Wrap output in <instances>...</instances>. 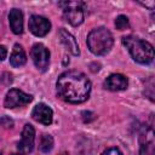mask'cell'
Listing matches in <instances>:
<instances>
[{
    "instance_id": "9",
    "label": "cell",
    "mask_w": 155,
    "mask_h": 155,
    "mask_svg": "<svg viewBox=\"0 0 155 155\" xmlns=\"http://www.w3.org/2000/svg\"><path fill=\"white\" fill-rule=\"evenodd\" d=\"M31 117L42 125H50L53 119V111L45 103H39L34 107L31 111Z\"/></svg>"
},
{
    "instance_id": "19",
    "label": "cell",
    "mask_w": 155,
    "mask_h": 155,
    "mask_svg": "<svg viewBox=\"0 0 155 155\" xmlns=\"http://www.w3.org/2000/svg\"><path fill=\"white\" fill-rule=\"evenodd\" d=\"M61 155H68V154H67V153H62Z\"/></svg>"
},
{
    "instance_id": "7",
    "label": "cell",
    "mask_w": 155,
    "mask_h": 155,
    "mask_svg": "<svg viewBox=\"0 0 155 155\" xmlns=\"http://www.w3.org/2000/svg\"><path fill=\"white\" fill-rule=\"evenodd\" d=\"M28 25H29V30L35 36H45L51 29L50 21L42 16H39V15L30 16Z\"/></svg>"
},
{
    "instance_id": "21",
    "label": "cell",
    "mask_w": 155,
    "mask_h": 155,
    "mask_svg": "<svg viewBox=\"0 0 155 155\" xmlns=\"http://www.w3.org/2000/svg\"><path fill=\"white\" fill-rule=\"evenodd\" d=\"M0 155H1V154H0Z\"/></svg>"
},
{
    "instance_id": "1",
    "label": "cell",
    "mask_w": 155,
    "mask_h": 155,
    "mask_svg": "<svg viewBox=\"0 0 155 155\" xmlns=\"http://www.w3.org/2000/svg\"><path fill=\"white\" fill-rule=\"evenodd\" d=\"M57 92L62 99L69 103L85 102L91 92V81L78 70H68L59 75L57 80Z\"/></svg>"
},
{
    "instance_id": "16",
    "label": "cell",
    "mask_w": 155,
    "mask_h": 155,
    "mask_svg": "<svg viewBox=\"0 0 155 155\" xmlns=\"http://www.w3.org/2000/svg\"><path fill=\"white\" fill-rule=\"evenodd\" d=\"M115 27H116V29H119V30H125V29H127V28L130 27L128 18H127L126 16H124V15L117 16L116 19H115Z\"/></svg>"
},
{
    "instance_id": "18",
    "label": "cell",
    "mask_w": 155,
    "mask_h": 155,
    "mask_svg": "<svg viewBox=\"0 0 155 155\" xmlns=\"http://www.w3.org/2000/svg\"><path fill=\"white\" fill-rule=\"evenodd\" d=\"M6 56H7V50H6V47L2 46V45H0V61H4V59L6 58Z\"/></svg>"
},
{
    "instance_id": "3",
    "label": "cell",
    "mask_w": 155,
    "mask_h": 155,
    "mask_svg": "<svg viewBox=\"0 0 155 155\" xmlns=\"http://www.w3.org/2000/svg\"><path fill=\"white\" fill-rule=\"evenodd\" d=\"M113 44H114L113 35L104 27L96 28L91 30L90 34L87 35V46L90 51L96 56L107 54L113 47Z\"/></svg>"
},
{
    "instance_id": "14",
    "label": "cell",
    "mask_w": 155,
    "mask_h": 155,
    "mask_svg": "<svg viewBox=\"0 0 155 155\" xmlns=\"http://www.w3.org/2000/svg\"><path fill=\"white\" fill-rule=\"evenodd\" d=\"M139 155H155V145L153 139V131L149 132L148 136L140 142L139 148Z\"/></svg>"
},
{
    "instance_id": "10",
    "label": "cell",
    "mask_w": 155,
    "mask_h": 155,
    "mask_svg": "<svg viewBox=\"0 0 155 155\" xmlns=\"http://www.w3.org/2000/svg\"><path fill=\"white\" fill-rule=\"evenodd\" d=\"M127 78L121 74H111L104 81V87L109 91H122L127 87Z\"/></svg>"
},
{
    "instance_id": "12",
    "label": "cell",
    "mask_w": 155,
    "mask_h": 155,
    "mask_svg": "<svg viewBox=\"0 0 155 155\" xmlns=\"http://www.w3.org/2000/svg\"><path fill=\"white\" fill-rule=\"evenodd\" d=\"M8 22L11 30L15 34L23 33V13L18 8H12L8 13Z\"/></svg>"
},
{
    "instance_id": "17",
    "label": "cell",
    "mask_w": 155,
    "mask_h": 155,
    "mask_svg": "<svg viewBox=\"0 0 155 155\" xmlns=\"http://www.w3.org/2000/svg\"><path fill=\"white\" fill-rule=\"evenodd\" d=\"M102 155H122V154L117 148H110V149L105 150Z\"/></svg>"
},
{
    "instance_id": "11",
    "label": "cell",
    "mask_w": 155,
    "mask_h": 155,
    "mask_svg": "<svg viewBox=\"0 0 155 155\" xmlns=\"http://www.w3.org/2000/svg\"><path fill=\"white\" fill-rule=\"evenodd\" d=\"M59 38H61L62 44L67 47V50H68L73 56H79V54H80L79 45H78L75 38H74L69 31H67L65 29L62 28V29L59 30Z\"/></svg>"
},
{
    "instance_id": "8",
    "label": "cell",
    "mask_w": 155,
    "mask_h": 155,
    "mask_svg": "<svg viewBox=\"0 0 155 155\" xmlns=\"http://www.w3.org/2000/svg\"><path fill=\"white\" fill-rule=\"evenodd\" d=\"M34 139H35V131L30 124H25L22 131V137L18 143V149L24 153H30L34 148Z\"/></svg>"
},
{
    "instance_id": "20",
    "label": "cell",
    "mask_w": 155,
    "mask_h": 155,
    "mask_svg": "<svg viewBox=\"0 0 155 155\" xmlns=\"http://www.w3.org/2000/svg\"><path fill=\"white\" fill-rule=\"evenodd\" d=\"M12 155H23V154H12Z\"/></svg>"
},
{
    "instance_id": "6",
    "label": "cell",
    "mask_w": 155,
    "mask_h": 155,
    "mask_svg": "<svg viewBox=\"0 0 155 155\" xmlns=\"http://www.w3.org/2000/svg\"><path fill=\"white\" fill-rule=\"evenodd\" d=\"M31 58L40 71H46L50 64V52L42 44H35L31 48Z\"/></svg>"
},
{
    "instance_id": "15",
    "label": "cell",
    "mask_w": 155,
    "mask_h": 155,
    "mask_svg": "<svg viewBox=\"0 0 155 155\" xmlns=\"http://www.w3.org/2000/svg\"><path fill=\"white\" fill-rule=\"evenodd\" d=\"M40 150L42 153H48L52 150L53 148V138L50 134H42L40 138V145H39Z\"/></svg>"
},
{
    "instance_id": "2",
    "label": "cell",
    "mask_w": 155,
    "mask_h": 155,
    "mask_svg": "<svg viewBox=\"0 0 155 155\" xmlns=\"http://www.w3.org/2000/svg\"><path fill=\"white\" fill-rule=\"evenodd\" d=\"M122 44L128 50L132 58L140 64H149L154 59V48L151 44L137 36L127 35L122 38Z\"/></svg>"
},
{
    "instance_id": "13",
    "label": "cell",
    "mask_w": 155,
    "mask_h": 155,
    "mask_svg": "<svg viewBox=\"0 0 155 155\" xmlns=\"http://www.w3.org/2000/svg\"><path fill=\"white\" fill-rule=\"evenodd\" d=\"M25 62H27V56H25V52H24L23 47L21 45L16 44L13 46L12 53L10 56V64L15 68H18V67L24 65Z\"/></svg>"
},
{
    "instance_id": "4",
    "label": "cell",
    "mask_w": 155,
    "mask_h": 155,
    "mask_svg": "<svg viewBox=\"0 0 155 155\" xmlns=\"http://www.w3.org/2000/svg\"><path fill=\"white\" fill-rule=\"evenodd\" d=\"M63 7V15L64 18L73 25L78 27L84 21V11H82V2L79 1H67V2H61Z\"/></svg>"
},
{
    "instance_id": "5",
    "label": "cell",
    "mask_w": 155,
    "mask_h": 155,
    "mask_svg": "<svg viewBox=\"0 0 155 155\" xmlns=\"http://www.w3.org/2000/svg\"><path fill=\"white\" fill-rule=\"evenodd\" d=\"M33 101V96L28 94L21 90L17 88H12L6 93L4 104L6 108L12 109V108H17V107H23L27 105L28 103H30Z\"/></svg>"
}]
</instances>
